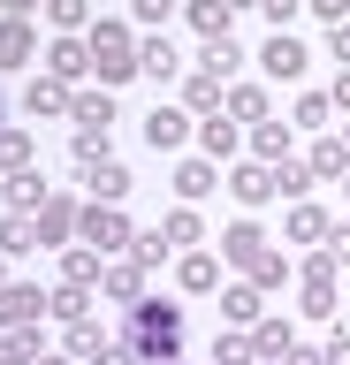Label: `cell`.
I'll return each instance as SVG.
<instances>
[{
    "mask_svg": "<svg viewBox=\"0 0 350 365\" xmlns=\"http://www.w3.org/2000/svg\"><path fill=\"white\" fill-rule=\"evenodd\" d=\"M183 304H160V297H138V304H122V342L138 350V365H168L183 358Z\"/></svg>",
    "mask_w": 350,
    "mask_h": 365,
    "instance_id": "cell-1",
    "label": "cell"
},
{
    "mask_svg": "<svg viewBox=\"0 0 350 365\" xmlns=\"http://www.w3.org/2000/svg\"><path fill=\"white\" fill-rule=\"evenodd\" d=\"M221 259H236V267L252 274L259 289H282V282H289V259H282V251H267L259 221H236L229 236H221Z\"/></svg>",
    "mask_w": 350,
    "mask_h": 365,
    "instance_id": "cell-2",
    "label": "cell"
},
{
    "mask_svg": "<svg viewBox=\"0 0 350 365\" xmlns=\"http://www.w3.org/2000/svg\"><path fill=\"white\" fill-rule=\"evenodd\" d=\"M84 38H92V68H99V84H122V76H138V31H130V23H92Z\"/></svg>",
    "mask_w": 350,
    "mask_h": 365,
    "instance_id": "cell-3",
    "label": "cell"
},
{
    "mask_svg": "<svg viewBox=\"0 0 350 365\" xmlns=\"http://www.w3.org/2000/svg\"><path fill=\"white\" fill-rule=\"evenodd\" d=\"M76 244H92L99 259H115V251H138V228L122 221V205H84V213H76Z\"/></svg>",
    "mask_w": 350,
    "mask_h": 365,
    "instance_id": "cell-4",
    "label": "cell"
},
{
    "mask_svg": "<svg viewBox=\"0 0 350 365\" xmlns=\"http://www.w3.org/2000/svg\"><path fill=\"white\" fill-rule=\"evenodd\" d=\"M46 76H61V84H84V76H92V38H53L46 46Z\"/></svg>",
    "mask_w": 350,
    "mask_h": 365,
    "instance_id": "cell-5",
    "label": "cell"
},
{
    "mask_svg": "<svg viewBox=\"0 0 350 365\" xmlns=\"http://www.w3.org/2000/svg\"><path fill=\"white\" fill-rule=\"evenodd\" d=\"M38 312H46V289H31V282H8L0 289V327L16 335V327H38Z\"/></svg>",
    "mask_w": 350,
    "mask_h": 365,
    "instance_id": "cell-6",
    "label": "cell"
},
{
    "mask_svg": "<svg viewBox=\"0 0 350 365\" xmlns=\"http://www.w3.org/2000/svg\"><path fill=\"white\" fill-rule=\"evenodd\" d=\"M76 213H84V205H76L69 190H53V198L31 213V221H38V244H69V236H76Z\"/></svg>",
    "mask_w": 350,
    "mask_h": 365,
    "instance_id": "cell-7",
    "label": "cell"
},
{
    "mask_svg": "<svg viewBox=\"0 0 350 365\" xmlns=\"http://www.w3.org/2000/svg\"><path fill=\"white\" fill-rule=\"evenodd\" d=\"M38 61V31L31 16H0V68H31Z\"/></svg>",
    "mask_w": 350,
    "mask_h": 365,
    "instance_id": "cell-8",
    "label": "cell"
},
{
    "mask_svg": "<svg viewBox=\"0 0 350 365\" xmlns=\"http://www.w3.org/2000/svg\"><path fill=\"white\" fill-rule=\"evenodd\" d=\"M274 190H282V182H274V168H267V160H244V168L229 175V198H236V205H267Z\"/></svg>",
    "mask_w": 350,
    "mask_h": 365,
    "instance_id": "cell-9",
    "label": "cell"
},
{
    "mask_svg": "<svg viewBox=\"0 0 350 365\" xmlns=\"http://www.w3.org/2000/svg\"><path fill=\"white\" fill-rule=\"evenodd\" d=\"M183 137H190V107H153L145 114V145L153 153H175Z\"/></svg>",
    "mask_w": 350,
    "mask_h": 365,
    "instance_id": "cell-10",
    "label": "cell"
},
{
    "mask_svg": "<svg viewBox=\"0 0 350 365\" xmlns=\"http://www.w3.org/2000/svg\"><path fill=\"white\" fill-rule=\"evenodd\" d=\"M259 68H267L274 84H297V76H304V46L289 38V31H274V38H267V53H259Z\"/></svg>",
    "mask_w": 350,
    "mask_h": 365,
    "instance_id": "cell-11",
    "label": "cell"
},
{
    "mask_svg": "<svg viewBox=\"0 0 350 365\" xmlns=\"http://www.w3.org/2000/svg\"><path fill=\"white\" fill-rule=\"evenodd\" d=\"M84 182H92L99 205H122V198H130V168H122V160H84Z\"/></svg>",
    "mask_w": 350,
    "mask_h": 365,
    "instance_id": "cell-12",
    "label": "cell"
},
{
    "mask_svg": "<svg viewBox=\"0 0 350 365\" xmlns=\"http://www.w3.org/2000/svg\"><path fill=\"white\" fill-rule=\"evenodd\" d=\"M99 289L115 297V304H138V297H145V259H138V251H130V259H115V267L99 274Z\"/></svg>",
    "mask_w": 350,
    "mask_h": 365,
    "instance_id": "cell-13",
    "label": "cell"
},
{
    "mask_svg": "<svg viewBox=\"0 0 350 365\" xmlns=\"http://www.w3.org/2000/svg\"><path fill=\"white\" fill-rule=\"evenodd\" d=\"M221 319H229V327H259V319H267V289H259V282H236V289L221 297Z\"/></svg>",
    "mask_w": 350,
    "mask_h": 365,
    "instance_id": "cell-14",
    "label": "cell"
},
{
    "mask_svg": "<svg viewBox=\"0 0 350 365\" xmlns=\"http://www.w3.org/2000/svg\"><path fill=\"white\" fill-rule=\"evenodd\" d=\"M0 190H8V213H38V205L53 198L46 182H38V168H16V175H0Z\"/></svg>",
    "mask_w": 350,
    "mask_h": 365,
    "instance_id": "cell-15",
    "label": "cell"
},
{
    "mask_svg": "<svg viewBox=\"0 0 350 365\" xmlns=\"http://www.w3.org/2000/svg\"><path fill=\"white\" fill-rule=\"evenodd\" d=\"M190 23H198V38H206V46L236 38V8H229V0H190Z\"/></svg>",
    "mask_w": 350,
    "mask_h": 365,
    "instance_id": "cell-16",
    "label": "cell"
},
{
    "mask_svg": "<svg viewBox=\"0 0 350 365\" xmlns=\"http://www.w3.org/2000/svg\"><path fill=\"white\" fill-rule=\"evenodd\" d=\"M236 145H244V130H236L229 114H198V153L206 160H229Z\"/></svg>",
    "mask_w": 350,
    "mask_h": 365,
    "instance_id": "cell-17",
    "label": "cell"
},
{
    "mask_svg": "<svg viewBox=\"0 0 350 365\" xmlns=\"http://www.w3.org/2000/svg\"><path fill=\"white\" fill-rule=\"evenodd\" d=\"M213 190H221V168H213V160H183V168H175V198L183 205L213 198Z\"/></svg>",
    "mask_w": 350,
    "mask_h": 365,
    "instance_id": "cell-18",
    "label": "cell"
},
{
    "mask_svg": "<svg viewBox=\"0 0 350 365\" xmlns=\"http://www.w3.org/2000/svg\"><path fill=\"white\" fill-rule=\"evenodd\" d=\"M69 107H76V91L61 84V76H38V84L24 91V114H31V122H38V114H69Z\"/></svg>",
    "mask_w": 350,
    "mask_h": 365,
    "instance_id": "cell-19",
    "label": "cell"
},
{
    "mask_svg": "<svg viewBox=\"0 0 350 365\" xmlns=\"http://www.w3.org/2000/svg\"><path fill=\"white\" fill-rule=\"evenodd\" d=\"M99 274H107V259H99L92 244H76V251H61V282H69V289H99Z\"/></svg>",
    "mask_w": 350,
    "mask_h": 365,
    "instance_id": "cell-20",
    "label": "cell"
},
{
    "mask_svg": "<svg viewBox=\"0 0 350 365\" xmlns=\"http://www.w3.org/2000/svg\"><path fill=\"white\" fill-rule=\"evenodd\" d=\"M304 168H312V182H343V175H350V145H343V137H320Z\"/></svg>",
    "mask_w": 350,
    "mask_h": 365,
    "instance_id": "cell-21",
    "label": "cell"
},
{
    "mask_svg": "<svg viewBox=\"0 0 350 365\" xmlns=\"http://www.w3.org/2000/svg\"><path fill=\"white\" fill-rule=\"evenodd\" d=\"M289 145H297V130H289V122H252V153L267 160V168H282V160H289Z\"/></svg>",
    "mask_w": 350,
    "mask_h": 365,
    "instance_id": "cell-22",
    "label": "cell"
},
{
    "mask_svg": "<svg viewBox=\"0 0 350 365\" xmlns=\"http://www.w3.org/2000/svg\"><path fill=\"white\" fill-rule=\"evenodd\" d=\"M221 114L229 122H267V84H229L221 91Z\"/></svg>",
    "mask_w": 350,
    "mask_h": 365,
    "instance_id": "cell-23",
    "label": "cell"
},
{
    "mask_svg": "<svg viewBox=\"0 0 350 365\" xmlns=\"http://www.w3.org/2000/svg\"><path fill=\"white\" fill-rule=\"evenodd\" d=\"M69 122H76V130H115V99H107V84H99V91H76Z\"/></svg>",
    "mask_w": 350,
    "mask_h": 365,
    "instance_id": "cell-24",
    "label": "cell"
},
{
    "mask_svg": "<svg viewBox=\"0 0 350 365\" xmlns=\"http://www.w3.org/2000/svg\"><path fill=\"white\" fill-rule=\"evenodd\" d=\"M175 68H183V61H175V46H168V38H153V31H145V38H138V76H160V84H168Z\"/></svg>",
    "mask_w": 350,
    "mask_h": 365,
    "instance_id": "cell-25",
    "label": "cell"
},
{
    "mask_svg": "<svg viewBox=\"0 0 350 365\" xmlns=\"http://www.w3.org/2000/svg\"><path fill=\"white\" fill-rule=\"evenodd\" d=\"M175 274H183V289H190V297L221 289V259H213V251H190V259H183V267H175Z\"/></svg>",
    "mask_w": 350,
    "mask_h": 365,
    "instance_id": "cell-26",
    "label": "cell"
},
{
    "mask_svg": "<svg viewBox=\"0 0 350 365\" xmlns=\"http://www.w3.org/2000/svg\"><path fill=\"white\" fill-rule=\"evenodd\" d=\"M16 168H31V130L24 122H0V175H16Z\"/></svg>",
    "mask_w": 350,
    "mask_h": 365,
    "instance_id": "cell-27",
    "label": "cell"
},
{
    "mask_svg": "<svg viewBox=\"0 0 350 365\" xmlns=\"http://www.w3.org/2000/svg\"><path fill=\"white\" fill-rule=\"evenodd\" d=\"M0 251H8V259L38 251V221H31V213H8V221H0Z\"/></svg>",
    "mask_w": 350,
    "mask_h": 365,
    "instance_id": "cell-28",
    "label": "cell"
},
{
    "mask_svg": "<svg viewBox=\"0 0 350 365\" xmlns=\"http://www.w3.org/2000/svg\"><path fill=\"white\" fill-rule=\"evenodd\" d=\"M46 23L69 38V31H92V0H46Z\"/></svg>",
    "mask_w": 350,
    "mask_h": 365,
    "instance_id": "cell-29",
    "label": "cell"
},
{
    "mask_svg": "<svg viewBox=\"0 0 350 365\" xmlns=\"http://www.w3.org/2000/svg\"><path fill=\"white\" fill-rule=\"evenodd\" d=\"M289 342H297V335H289V319H259V327H252V350H259V358H289Z\"/></svg>",
    "mask_w": 350,
    "mask_h": 365,
    "instance_id": "cell-30",
    "label": "cell"
},
{
    "mask_svg": "<svg viewBox=\"0 0 350 365\" xmlns=\"http://www.w3.org/2000/svg\"><path fill=\"white\" fill-rule=\"evenodd\" d=\"M327 228L335 221H327L320 205H297V213H289V244H327Z\"/></svg>",
    "mask_w": 350,
    "mask_h": 365,
    "instance_id": "cell-31",
    "label": "cell"
},
{
    "mask_svg": "<svg viewBox=\"0 0 350 365\" xmlns=\"http://www.w3.org/2000/svg\"><path fill=\"white\" fill-rule=\"evenodd\" d=\"M183 107H190V114H221V76H206V68H198V76L183 84Z\"/></svg>",
    "mask_w": 350,
    "mask_h": 365,
    "instance_id": "cell-32",
    "label": "cell"
},
{
    "mask_svg": "<svg viewBox=\"0 0 350 365\" xmlns=\"http://www.w3.org/2000/svg\"><path fill=\"white\" fill-rule=\"evenodd\" d=\"M198 236H206V228H198V213H190V205H175V213L160 221V244H168V251H175V244H198Z\"/></svg>",
    "mask_w": 350,
    "mask_h": 365,
    "instance_id": "cell-33",
    "label": "cell"
},
{
    "mask_svg": "<svg viewBox=\"0 0 350 365\" xmlns=\"http://www.w3.org/2000/svg\"><path fill=\"white\" fill-rule=\"evenodd\" d=\"M31 358H38V327H16V335L0 327V365H31Z\"/></svg>",
    "mask_w": 350,
    "mask_h": 365,
    "instance_id": "cell-34",
    "label": "cell"
},
{
    "mask_svg": "<svg viewBox=\"0 0 350 365\" xmlns=\"http://www.w3.org/2000/svg\"><path fill=\"white\" fill-rule=\"evenodd\" d=\"M46 312L61 319V327H69V319H84V312H92V289H69V282H61V289L46 297Z\"/></svg>",
    "mask_w": 350,
    "mask_h": 365,
    "instance_id": "cell-35",
    "label": "cell"
},
{
    "mask_svg": "<svg viewBox=\"0 0 350 365\" xmlns=\"http://www.w3.org/2000/svg\"><path fill=\"white\" fill-rule=\"evenodd\" d=\"M236 61H244V53H236V38H221V46H206V53H198V68H206V76H221V84L236 76Z\"/></svg>",
    "mask_w": 350,
    "mask_h": 365,
    "instance_id": "cell-36",
    "label": "cell"
},
{
    "mask_svg": "<svg viewBox=\"0 0 350 365\" xmlns=\"http://www.w3.org/2000/svg\"><path fill=\"white\" fill-rule=\"evenodd\" d=\"M99 342H107V335H99V319H92V312H84V319H69V358H76V365L92 358Z\"/></svg>",
    "mask_w": 350,
    "mask_h": 365,
    "instance_id": "cell-37",
    "label": "cell"
},
{
    "mask_svg": "<svg viewBox=\"0 0 350 365\" xmlns=\"http://www.w3.org/2000/svg\"><path fill=\"white\" fill-rule=\"evenodd\" d=\"M327 114H335V99H327V91H304L297 99V130H327Z\"/></svg>",
    "mask_w": 350,
    "mask_h": 365,
    "instance_id": "cell-38",
    "label": "cell"
},
{
    "mask_svg": "<svg viewBox=\"0 0 350 365\" xmlns=\"http://www.w3.org/2000/svg\"><path fill=\"white\" fill-rule=\"evenodd\" d=\"M213 365H259L252 335H221V342H213Z\"/></svg>",
    "mask_w": 350,
    "mask_h": 365,
    "instance_id": "cell-39",
    "label": "cell"
},
{
    "mask_svg": "<svg viewBox=\"0 0 350 365\" xmlns=\"http://www.w3.org/2000/svg\"><path fill=\"white\" fill-rule=\"evenodd\" d=\"M274 182L289 190V198H304V190H312V168H304V160H282V168H274Z\"/></svg>",
    "mask_w": 350,
    "mask_h": 365,
    "instance_id": "cell-40",
    "label": "cell"
},
{
    "mask_svg": "<svg viewBox=\"0 0 350 365\" xmlns=\"http://www.w3.org/2000/svg\"><path fill=\"white\" fill-rule=\"evenodd\" d=\"M130 16H138V31H168V16H175V0H138Z\"/></svg>",
    "mask_w": 350,
    "mask_h": 365,
    "instance_id": "cell-41",
    "label": "cell"
},
{
    "mask_svg": "<svg viewBox=\"0 0 350 365\" xmlns=\"http://www.w3.org/2000/svg\"><path fill=\"white\" fill-rule=\"evenodd\" d=\"M84 365H138V350H130V342H99V350H92V358H84Z\"/></svg>",
    "mask_w": 350,
    "mask_h": 365,
    "instance_id": "cell-42",
    "label": "cell"
},
{
    "mask_svg": "<svg viewBox=\"0 0 350 365\" xmlns=\"http://www.w3.org/2000/svg\"><path fill=\"white\" fill-rule=\"evenodd\" d=\"M304 8H312V16H320L327 31H335V23H350V0H304Z\"/></svg>",
    "mask_w": 350,
    "mask_h": 365,
    "instance_id": "cell-43",
    "label": "cell"
},
{
    "mask_svg": "<svg viewBox=\"0 0 350 365\" xmlns=\"http://www.w3.org/2000/svg\"><path fill=\"white\" fill-rule=\"evenodd\" d=\"M320 251L335 259V267H350V228H327V244H320Z\"/></svg>",
    "mask_w": 350,
    "mask_h": 365,
    "instance_id": "cell-44",
    "label": "cell"
},
{
    "mask_svg": "<svg viewBox=\"0 0 350 365\" xmlns=\"http://www.w3.org/2000/svg\"><path fill=\"white\" fill-rule=\"evenodd\" d=\"M259 8H267V16H274V31H282V23H289V16H297V8H304V0H259Z\"/></svg>",
    "mask_w": 350,
    "mask_h": 365,
    "instance_id": "cell-45",
    "label": "cell"
},
{
    "mask_svg": "<svg viewBox=\"0 0 350 365\" xmlns=\"http://www.w3.org/2000/svg\"><path fill=\"white\" fill-rule=\"evenodd\" d=\"M327 53H335V61H350V23H335V31H327Z\"/></svg>",
    "mask_w": 350,
    "mask_h": 365,
    "instance_id": "cell-46",
    "label": "cell"
},
{
    "mask_svg": "<svg viewBox=\"0 0 350 365\" xmlns=\"http://www.w3.org/2000/svg\"><path fill=\"white\" fill-rule=\"evenodd\" d=\"M320 365H350V335H335V342H327V350H320Z\"/></svg>",
    "mask_w": 350,
    "mask_h": 365,
    "instance_id": "cell-47",
    "label": "cell"
},
{
    "mask_svg": "<svg viewBox=\"0 0 350 365\" xmlns=\"http://www.w3.org/2000/svg\"><path fill=\"white\" fill-rule=\"evenodd\" d=\"M0 8H8V16H38L46 0H0Z\"/></svg>",
    "mask_w": 350,
    "mask_h": 365,
    "instance_id": "cell-48",
    "label": "cell"
},
{
    "mask_svg": "<svg viewBox=\"0 0 350 365\" xmlns=\"http://www.w3.org/2000/svg\"><path fill=\"white\" fill-rule=\"evenodd\" d=\"M327 99H335V107H350V68L335 76V91H327Z\"/></svg>",
    "mask_w": 350,
    "mask_h": 365,
    "instance_id": "cell-49",
    "label": "cell"
},
{
    "mask_svg": "<svg viewBox=\"0 0 350 365\" xmlns=\"http://www.w3.org/2000/svg\"><path fill=\"white\" fill-rule=\"evenodd\" d=\"M282 365H320V358H312V350H304V342H289V358H282Z\"/></svg>",
    "mask_w": 350,
    "mask_h": 365,
    "instance_id": "cell-50",
    "label": "cell"
},
{
    "mask_svg": "<svg viewBox=\"0 0 350 365\" xmlns=\"http://www.w3.org/2000/svg\"><path fill=\"white\" fill-rule=\"evenodd\" d=\"M31 365H76V358H31Z\"/></svg>",
    "mask_w": 350,
    "mask_h": 365,
    "instance_id": "cell-51",
    "label": "cell"
},
{
    "mask_svg": "<svg viewBox=\"0 0 350 365\" xmlns=\"http://www.w3.org/2000/svg\"><path fill=\"white\" fill-rule=\"evenodd\" d=\"M0 289H8V251H0Z\"/></svg>",
    "mask_w": 350,
    "mask_h": 365,
    "instance_id": "cell-52",
    "label": "cell"
},
{
    "mask_svg": "<svg viewBox=\"0 0 350 365\" xmlns=\"http://www.w3.org/2000/svg\"><path fill=\"white\" fill-rule=\"evenodd\" d=\"M229 8H259V0H229Z\"/></svg>",
    "mask_w": 350,
    "mask_h": 365,
    "instance_id": "cell-53",
    "label": "cell"
},
{
    "mask_svg": "<svg viewBox=\"0 0 350 365\" xmlns=\"http://www.w3.org/2000/svg\"><path fill=\"white\" fill-rule=\"evenodd\" d=\"M343 145H350V122H343Z\"/></svg>",
    "mask_w": 350,
    "mask_h": 365,
    "instance_id": "cell-54",
    "label": "cell"
},
{
    "mask_svg": "<svg viewBox=\"0 0 350 365\" xmlns=\"http://www.w3.org/2000/svg\"><path fill=\"white\" fill-rule=\"evenodd\" d=\"M168 365H183V358H168Z\"/></svg>",
    "mask_w": 350,
    "mask_h": 365,
    "instance_id": "cell-55",
    "label": "cell"
},
{
    "mask_svg": "<svg viewBox=\"0 0 350 365\" xmlns=\"http://www.w3.org/2000/svg\"><path fill=\"white\" fill-rule=\"evenodd\" d=\"M343 182H350V175H343Z\"/></svg>",
    "mask_w": 350,
    "mask_h": 365,
    "instance_id": "cell-56",
    "label": "cell"
}]
</instances>
